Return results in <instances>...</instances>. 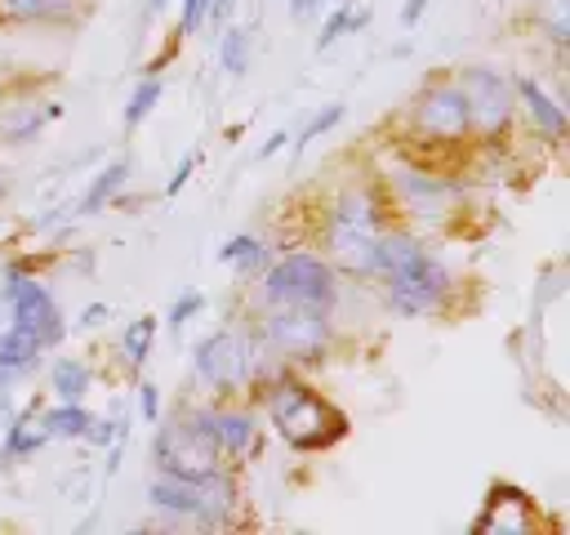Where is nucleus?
Wrapping results in <instances>:
<instances>
[{
  "mask_svg": "<svg viewBox=\"0 0 570 535\" xmlns=\"http://www.w3.org/2000/svg\"><path fill=\"white\" fill-rule=\"evenodd\" d=\"M392 210L396 223L414 227V232H436L445 223H454L463 214V196H468V183L454 178L445 165L401 147V143H387L379 156H374V174H370Z\"/></svg>",
  "mask_w": 570,
  "mask_h": 535,
  "instance_id": "nucleus-1",
  "label": "nucleus"
},
{
  "mask_svg": "<svg viewBox=\"0 0 570 535\" xmlns=\"http://www.w3.org/2000/svg\"><path fill=\"white\" fill-rule=\"evenodd\" d=\"M374 281L383 285V303L396 317H441L454 303V272L441 263V254L428 250L423 232L405 223H387L379 236V268Z\"/></svg>",
  "mask_w": 570,
  "mask_h": 535,
  "instance_id": "nucleus-2",
  "label": "nucleus"
},
{
  "mask_svg": "<svg viewBox=\"0 0 570 535\" xmlns=\"http://www.w3.org/2000/svg\"><path fill=\"white\" fill-rule=\"evenodd\" d=\"M392 223V210L374 178L343 183L316 223V250L334 263L343 281H374L379 268V236Z\"/></svg>",
  "mask_w": 570,
  "mask_h": 535,
  "instance_id": "nucleus-3",
  "label": "nucleus"
},
{
  "mask_svg": "<svg viewBox=\"0 0 570 535\" xmlns=\"http://www.w3.org/2000/svg\"><path fill=\"white\" fill-rule=\"evenodd\" d=\"M396 143L436 165L459 160V152L472 143V120H468V98H463L454 71L428 76L410 94V103L396 120Z\"/></svg>",
  "mask_w": 570,
  "mask_h": 535,
  "instance_id": "nucleus-4",
  "label": "nucleus"
},
{
  "mask_svg": "<svg viewBox=\"0 0 570 535\" xmlns=\"http://www.w3.org/2000/svg\"><path fill=\"white\" fill-rule=\"evenodd\" d=\"M263 415L272 424V432L289 446V450H303V455H316V450H330L343 432H347V415L325 397L316 392L298 370H276L263 388Z\"/></svg>",
  "mask_w": 570,
  "mask_h": 535,
  "instance_id": "nucleus-5",
  "label": "nucleus"
},
{
  "mask_svg": "<svg viewBox=\"0 0 570 535\" xmlns=\"http://www.w3.org/2000/svg\"><path fill=\"white\" fill-rule=\"evenodd\" d=\"M147 504L174 526L183 522L196 531H227V526H236V513H240V481H236L232 464L209 477H196V481L156 473L147 481Z\"/></svg>",
  "mask_w": 570,
  "mask_h": 535,
  "instance_id": "nucleus-6",
  "label": "nucleus"
},
{
  "mask_svg": "<svg viewBox=\"0 0 570 535\" xmlns=\"http://www.w3.org/2000/svg\"><path fill=\"white\" fill-rule=\"evenodd\" d=\"M343 303V276L321 250H285L272 254L263 276L254 281V308H321L334 312Z\"/></svg>",
  "mask_w": 570,
  "mask_h": 535,
  "instance_id": "nucleus-7",
  "label": "nucleus"
},
{
  "mask_svg": "<svg viewBox=\"0 0 570 535\" xmlns=\"http://www.w3.org/2000/svg\"><path fill=\"white\" fill-rule=\"evenodd\" d=\"M254 325L276 361L289 370H312L334 348V312L321 308H258Z\"/></svg>",
  "mask_w": 570,
  "mask_h": 535,
  "instance_id": "nucleus-8",
  "label": "nucleus"
},
{
  "mask_svg": "<svg viewBox=\"0 0 570 535\" xmlns=\"http://www.w3.org/2000/svg\"><path fill=\"white\" fill-rule=\"evenodd\" d=\"M463 98H468V120H472V143H512L517 134V89L512 76L485 62H468L454 71Z\"/></svg>",
  "mask_w": 570,
  "mask_h": 535,
  "instance_id": "nucleus-9",
  "label": "nucleus"
},
{
  "mask_svg": "<svg viewBox=\"0 0 570 535\" xmlns=\"http://www.w3.org/2000/svg\"><path fill=\"white\" fill-rule=\"evenodd\" d=\"M191 383L223 401V397H249V339L245 325H218L196 339L191 348Z\"/></svg>",
  "mask_w": 570,
  "mask_h": 535,
  "instance_id": "nucleus-10",
  "label": "nucleus"
},
{
  "mask_svg": "<svg viewBox=\"0 0 570 535\" xmlns=\"http://www.w3.org/2000/svg\"><path fill=\"white\" fill-rule=\"evenodd\" d=\"M0 303H4V312H9V325L36 334L45 348H58V343L67 339L62 303H58V294L49 290L45 276H36V272L9 263V268H4V285H0Z\"/></svg>",
  "mask_w": 570,
  "mask_h": 535,
  "instance_id": "nucleus-11",
  "label": "nucleus"
},
{
  "mask_svg": "<svg viewBox=\"0 0 570 535\" xmlns=\"http://www.w3.org/2000/svg\"><path fill=\"white\" fill-rule=\"evenodd\" d=\"M151 468L169 473V477H209L218 468H227V459L218 455V446L205 437V428L191 424L187 410H178L174 419H156V437H151Z\"/></svg>",
  "mask_w": 570,
  "mask_h": 535,
  "instance_id": "nucleus-12",
  "label": "nucleus"
},
{
  "mask_svg": "<svg viewBox=\"0 0 570 535\" xmlns=\"http://www.w3.org/2000/svg\"><path fill=\"white\" fill-rule=\"evenodd\" d=\"M191 415L196 428H205V437L218 446V455L227 464H240L258 450V437H263V415L245 401V397H205V401H187L183 406Z\"/></svg>",
  "mask_w": 570,
  "mask_h": 535,
  "instance_id": "nucleus-13",
  "label": "nucleus"
},
{
  "mask_svg": "<svg viewBox=\"0 0 570 535\" xmlns=\"http://www.w3.org/2000/svg\"><path fill=\"white\" fill-rule=\"evenodd\" d=\"M512 89H517V120L530 129V138H539V143L557 147V143L566 138V129H570L561 98H552V94L543 89V80H539V76H530V71L512 76Z\"/></svg>",
  "mask_w": 570,
  "mask_h": 535,
  "instance_id": "nucleus-14",
  "label": "nucleus"
},
{
  "mask_svg": "<svg viewBox=\"0 0 570 535\" xmlns=\"http://www.w3.org/2000/svg\"><path fill=\"white\" fill-rule=\"evenodd\" d=\"M62 116V107L53 98H18V103H0V147H27L36 134H45L53 120Z\"/></svg>",
  "mask_w": 570,
  "mask_h": 535,
  "instance_id": "nucleus-15",
  "label": "nucleus"
},
{
  "mask_svg": "<svg viewBox=\"0 0 570 535\" xmlns=\"http://www.w3.org/2000/svg\"><path fill=\"white\" fill-rule=\"evenodd\" d=\"M85 13V0H0L4 27H76Z\"/></svg>",
  "mask_w": 570,
  "mask_h": 535,
  "instance_id": "nucleus-16",
  "label": "nucleus"
},
{
  "mask_svg": "<svg viewBox=\"0 0 570 535\" xmlns=\"http://www.w3.org/2000/svg\"><path fill=\"white\" fill-rule=\"evenodd\" d=\"M530 522H534V504H530L517 486H494V490H490V499H485V513L472 522V531H476V535H485V531L525 535V531H530Z\"/></svg>",
  "mask_w": 570,
  "mask_h": 535,
  "instance_id": "nucleus-17",
  "label": "nucleus"
},
{
  "mask_svg": "<svg viewBox=\"0 0 570 535\" xmlns=\"http://www.w3.org/2000/svg\"><path fill=\"white\" fill-rule=\"evenodd\" d=\"M218 263L236 276V285H254L263 276V268L272 263V245L263 236H254V232H236V236H227L218 245Z\"/></svg>",
  "mask_w": 570,
  "mask_h": 535,
  "instance_id": "nucleus-18",
  "label": "nucleus"
},
{
  "mask_svg": "<svg viewBox=\"0 0 570 535\" xmlns=\"http://www.w3.org/2000/svg\"><path fill=\"white\" fill-rule=\"evenodd\" d=\"M45 352H49V348H45L36 334H27V330H18V325H4V330H0V388H9V383H18V379H27L31 370H40Z\"/></svg>",
  "mask_w": 570,
  "mask_h": 535,
  "instance_id": "nucleus-19",
  "label": "nucleus"
},
{
  "mask_svg": "<svg viewBox=\"0 0 570 535\" xmlns=\"http://www.w3.org/2000/svg\"><path fill=\"white\" fill-rule=\"evenodd\" d=\"M125 183H129V156H111L94 178H89V187L80 192V201H76V214L80 218H94V214H102L120 192H125Z\"/></svg>",
  "mask_w": 570,
  "mask_h": 535,
  "instance_id": "nucleus-20",
  "label": "nucleus"
},
{
  "mask_svg": "<svg viewBox=\"0 0 570 535\" xmlns=\"http://www.w3.org/2000/svg\"><path fill=\"white\" fill-rule=\"evenodd\" d=\"M45 446H49V437H45V428H40V415H36V406H27V410H18V415L4 424L0 459H4V464H22V459H31V455L45 450Z\"/></svg>",
  "mask_w": 570,
  "mask_h": 535,
  "instance_id": "nucleus-21",
  "label": "nucleus"
},
{
  "mask_svg": "<svg viewBox=\"0 0 570 535\" xmlns=\"http://www.w3.org/2000/svg\"><path fill=\"white\" fill-rule=\"evenodd\" d=\"M36 415H40V428L49 441H85V432L94 424V410L85 401H53Z\"/></svg>",
  "mask_w": 570,
  "mask_h": 535,
  "instance_id": "nucleus-22",
  "label": "nucleus"
},
{
  "mask_svg": "<svg viewBox=\"0 0 570 535\" xmlns=\"http://www.w3.org/2000/svg\"><path fill=\"white\" fill-rule=\"evenodd\" d=\"M49 392H53V401H85L94 392V366L85 357H53Z\"/></svg>",
  "mask_w": 570,
  "mask_h": 535,
  "instance_id": "nucleus-23",
  "label": "nucleus"
},
{
  "mask_svg": "<svg viewBox=\"0 0 570 535\" xmlns=\"http://www.w3.org/2000/svg\"><path fill=\"white\" fill-rule=\"evenodd\" d=\"M370 22V4H352V0H338L325 18H321V27H316V54H325V49H334L343 36H356L361 27Z\"/></svg>",
  "mask_w": 570,
  "mask_h": 535,
  "instance_id": "nucleus-24",
  "label": "nucleus"
},
{
  "mask_svg": "<svg viewBox=\"0 0 570 535\" xmlns=\"http://www.w3.org/2000/svg\"><path fill=\"white\" fill-rule=\"evenodd\" d=\"M218 67L232 76V80H240V76H249V67H254V36L245 31V27H223L218 31Z\"/></svg>",
  "mask_w": 570,
  "mask_h": 535,
  "instance_id": "nucleus-25",
  "label": "nucleus"
},
{
  "mask_svg": "<svg viewBox=\"0 0 570 535\" xmlns=\"http://www.w3.org/2000/svg\"><path fill=\"white\" fill-rule=\"evenodd\" d=\"M160 94H165V80H160V71H142V76H138V85H134V89H129V98H125L120 125H125V129H138V125H142V120L156 111Z\"/></svg>",
  "mask_w": 570,
  "mask_h": 535,
  "instance_id": "nucleus-26",
  "label": "nucleus"
},
{
  "mask_svg": "<svg viewBox=\"0 0 570 535\" xmlns=\"http://www.w3.org/2000/svg\"><path fill=\"white\" fill-rule=\"evenodd\" d=\"M156 330H160V317H151V312L134 317V321H129V325L120 330V357L129 361V370H142V361L151 357Z\"/></svg>",
  "mask_w": 570,
  "mask_h": 535,
  "instance_id": "nucleus-27",
  "label": "nucleus"
},
{
  "mask_svg": "<svg viewBox=\"0 0 570 535\" xmlns=\"http://www.w3.org/2000/svg\"><path fill=\"white\" fill-rule=\"evenodd\" d=\"M343 116H347V107H343V103H325L321 111H312V120H307V125L298 129V138H289V143H294V152H303L307 143L325 138V134H330V129H334V125H338Z\"/></svg>",
  "mask_w": 570,
  "mask_h": 535,
  "instance_id": "nucleus-28",
  "label": "nucleus"
},
{
  "mask_svg": "<svg viewBox=\"0 0 570 535\" xmlns=\"http://www.w3.org/2000/svg\"><path fill=\"white\" fill-rule=\"evenodd\" d=\"M200 312H205V294H200V290H183V294L169 303L165 325H169V330H183V325H187V321H196Z\"/></svg>",
  "mask_w": 570,
  "mask_h": 535,
  "instance_id": "nucleus-29",
  "label": "nucleus"
},
{
  "mask_svg": "<svg viewBox=\"0 0 570 535\" xmlns=\"http://www.w3.org/2000/svg\"><path fill=\"white\" fill-rule=\"evenodd\" d=\"M205 27V0H178V36H196Z\"/></svg>",
  "mask_w": 570,
  "mask_h": 535,
  "instance_id": "nucleus-30",
  "label": "nucleus"
},
{
  "mask_svg": "<svg viewBox=\"0 0 570 535\" xmlns=\"http://www.w3.org/2000/svg\"><path fill=\"white\" fill-rule=\"evenodd\" d=\"M138 415H142L147 424H156V419H160V388H156L151 379H142V383H138Z\"/></svg>",
  "mask_w": 570,
  "mask_h": 535,
  "instance_id": "nucleus-31",
  "label": "nucleus"
},
{
  "mask_svg": "<svg viewBox=\"0 0 570 535\" xmlns=\"http://www.w3.org/2000/svg\"><path fill=\"white\" fill-rule=\"evenodd\" d=\"M236 4H240V0H205V27H209V31H223V27L232 22Z\"/></svg>",
  "mask_w": 570,
  "mask_h": 535,
  "instance_id": "nucleus-32",
  "label": "nucleus"
},
{
  "mask_svg": "<svg viewBox=\"0 0 570 535\" xmlns=\"http://www.w3.org/2000/svg\"><path fill=\"white\" fill-rule=\"evenodd\" d=\"M191 169H196V152H191V156H183V160L174 165V174H169V183H165V196H178V192L187 187V178H191Z\"/></svg>",
  "mask_w": 570,
  "mask_h": 535,
  "instance_id": "nucleus-33",
  "label": "nucleus"
},
{
  "mask_svg": "<svg viewBox=\"0 0 570 535\" xmlns=\"http://www.w3.org/2000/svg\"><path fill=\"white\" fill-rule=\"evenodd\" d=\"M107 312H111V308H107V303H89V308H85V312H80V321H76V325H80V330H94V325H98V321H102V317H107Z\"/></svg>",
  "mask_w": 570,
  "mask_h": 535,
  "instance_id": "nucleus-34",
  "label": "nucleus"
},
{
  "mask_svg": "<svg viewBox=\"0 0 570 535\" xmlns=\"http://www.w3.org/2000/svg\"><path fill=\"white\" fill-rule=\"evenodd\" d=\"M428 13V0H405V9H401V22L405 27H419V18Z\"/></svg>",
  "mask_w": 570,
  "mask_h": 535,
  "instance_id": "nucleus-35",
  "label": "nucleus"
},
{
  "mask_svg": "<svg viewBox=\"0 0 570 535\" xmlns=\"http://www.w3.org/2000/svg\"><path fill=\"white\" fill-rule=\"evenodd\" d=\"M285 143H289V134H285V129H276V134H272V138H267V143L258 147V160H267V156H276V152H281Z\"/></svg>",
  "mask_w": 570,
  "mask_h": 535,
  "instance_id": "nucleus-36",
  "label": "nucleus"
},
{
  "mask_svg": "<svg viewBox=\"0 0 570 535\" xmlns=\"http://www.w3.org/2000/svg\"><path fill=\"white\" fill-rule=\"evenodd\" d=\"M321 4H325V0H289V13H294V18H307V13H316Z\"/></svg>",
  "mask_w": 570,
  "mask_h": 535,
  "instance_id": "nucleus-37",
  "label": "nucleus"
},
{
  "mask_svg": "<svg viewBox=\"0 0 570 535\" xmlns=\"http://www.w3.org/2000/svg\"><path fill=\"white\" fill-rule=\"evenodd\" d=\"M4 196H9V169L0 165V205H4Z\"/></svg>",
  "mask_w": 570,
  "mask_h": 535,
  "instance_id": "nucleus-38",
  "label": "nucleus"
},
{
  "mask_svg": "<svg viewBox=\"0 0 570 535\" xmlns=\"http://www.w3.org/2000/svg\"><path fill=\"white\" fill-rule=\"evenodd\" d=\"M165 4H169V0H147V18H156V13L165 9Z\"/></svg>",
  "mask_w": 570,
  "mask_h": 535,
  "instance_id": "nucleus-39",
  "label": "nucleus"
}]
</instances>
